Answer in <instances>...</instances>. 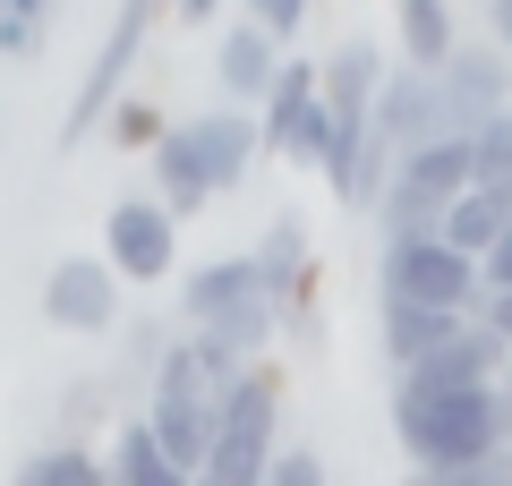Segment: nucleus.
<instances>
[{
    "instance_id": "6e6552de",
    "label": "nucleus",
    "mask_w": 512,
    "mask_h": 486,
    "mask_svg": "<svg viewBox=\"0 0 512 486\" xmlns=\"http://www.w3.org/2000/svg\"><path fill=\"white\" fill-rule=\"evenodd\" d=\"M274 452H282V393H274V376L256 367V376L222 401V427H214V452H205V478H214V486H265Z\"/></svg>"
},
{
    "instance_id": "f8f14e48",
    "label": "nucleus",
    "mask_w": 512,
    "mask_h": 486,
    "mask_svg": "<svg viewBox=\"0 0 512 486\" xmlns=\"http://www.w3.org/2000/svg\"><path fill=\"white\" fill-rule=\"evenodd\" d=\"M436 86H444V111H453V137H478L495 111H512V60L487 52V43H461L436 69Z\"/></svg>"
},
{
    "instance_id": "4be33fe9",
    "label": "nucleus",
    "mask_w": 512,
    "mask_h": 486,
    "mask_svg": "<svg viewBox=\"0 0 512 486\" xmlns=\"http://www.w3.org/2000/svg\"><path fill=\"white\" fill-rule=\"evenodd\" d=\"M103 128H111V145H146V154H154V145H163V128H171V120H163V111H154V103H128V94H120V103H111V120H103Z\"/></svg>"
},
{
    "instance_id": "9d476101",
    "label": "nucleus",
    "mask_w": 512,
    "mask_h": 486,
    "mask_svg": "<svg viewBox=\"0 0 512 486\" xmlns=\"http://www.w3.org/2000/svg\"><path fill=\"white\" fill-rule=\"evenodd\" d=\"M453 137V111H444V86L427 69H384V94H376V120H367V145H384V154L402 162L419 154V145H444Z\"/></svg>"
},
{
    "instance_id": "412c9836",
    "label": "nucleus",
    "mask_w": 512,
    "mask_h": 486,
    "mask_svg": "<svg viewBox=\"0 0 512 486\" xmlns=\"http://www.w3.org/2000/svg\"><path fill=\"white\" fill-rule=\"evenodd\" d=\"M470 162H478V188H504L512 180V111H495V120L470 137Z\"/></svg>"
},
{
    "instance_id": "0eeeda50",
    "label": "nucleus",
    "mask_w": 512,
    "mask_h": 486,
    "mask_svg": "<svg viewBox=\"0 0 512 486\" xmlns=\"http://www.w3.org/2000/svg\"><path fill=\"white\" fill-rule=\"evenodd\" d=\"M376 282H384V299H402V307H444V316H478V265L461 248H444L436 231L427 239H384V256H376Z\"/></svg>"
},
{
    "instance_id": "f257e3e1",
    "label": "nucleus",
    "mask_w": 512,
    "mask_h": 486,
    "mask_svg": "<svg viewBox=\"0 0 512 486\" xmlns=\"http://www.w3.org/2000/svg\"><path fill=\"white\" fill-rule=\"evenodd\" d=\"M248 162H256V111H239V103L188 111V120H171L163 145H154V188H163L171 214H205L222 188L248 180Z\"/></svg>"
},
{
    "instance_id": "423d86ee",
    "label": "nucleus",
    "mask_w": 512,
    "mask_h": 486,
    "mask_svg": "<svg viewBox=\"0 0 512 486\" xmlns=\"http://www.w3.org/2000/svg\"><path fill=\"white\" fill-rule=\"evenodd\" d=\"M154 18H163V0H120V9H111L103 43H94L86 77H77V94H69V120H60V154H77V145H86L94 128L111 120V103H120L128 69H137V60H146V43H154Z\"/></svg>"
},
{
    "instance_id": "f03ea898",
    "label": "nucleus",
    "mask_w": 512,
    "mask_h": 486,
    "mask_svg": "<svg viewBox=\"0 0 512 486\" xmlns=\"http://www.w3.org/2000/svg\"><path fill=\"white\" fill-rule=\"evenodd\" d=\"M384 43L350 35L342 52L325 60V103H316L308 137H299L291 162H308V171H325L333 197H350V180H359V154H367V120H376V94H384Z\"/></svg>"
},
{
    "instance_id": "20e7f679",
    "label": "nucleus",
    "mask_w": 512,
    "mask_h": 486,
    "mask_svg": "<svg viewBox=\"0 0 512 486\" xmlns=\"http://www.w3.org/2000/svg\"><path fill=\"white\" fill-rule=\"evenodd\" d=\"M180 333H205V342L239 350V359H265V342L282 333V316H274V299H265V282H256L248 256H205L180 282Z\"/></svg>"
},
{
    "instance_id": "9b49d317",
    "label": "nucleus",
    "mask_w": 512,
    "mask_h": 486,
    "mask_svg": "<svg viewBox=\"0 0 512 486\" xmlns=\"http://www.w3.org/2000/svg\"><path fill=\"white\" fill-rule=\"evenodd\" d=\"M43 324H60V333H111L120 324V273L103 256H60L43 273Z\"/></svg>"
},
{
    "instance_id": "f3484780",
    "label": "nucleus",
    "mask_w": 512,
    "mask_h": 486,
    "mask_svg": "<svg viewBox=\"0 0 512 486\" xmlns=\"http://www.w3.org/2000/svg\"><path fill=\"white\" fill-rule=\"evenodd\" d=\"M470 316H444V307H402V299H384V367L393 376H410V367H427L444 342H453Z\"/></svg>"
},
{
    "instance_id": "bb28decb",
    "label": "nucleus",
    "mask_w": 512,
    "mask_h": 486,
    "mask_svg": "<svg viewBox=\"0 0 512 486\" xmlns=\"http://www.w3.org/2000/svg\"><path fill=\"white\" fill-rule=\"evenodd\" d=\"M495 418H504V435H512V367L495 376Z\"/></svg>"
},
{
    "instance_id": "a211bd4d",
    "label": "nucleus",
    "mask_w": 512,
    "mask_h": 486,
    "mask_svg": "<svg viewBox=\"0 0 512 486\" xmlns=\"http://www.w3.org/2000/svg\"><path fill=\"white\" fill-rule=\"evenodd\" d=\"M393 52H402V69H427L436 77L444 60L461 52V26L444 0H393Z\"/></svg>"
},
{
    "instance_id": "2f4dec72",
    "label": "nucleus",
    "mask_w": 512,
    "mask_h": 486,
    "mask_svg": "<svg viewBox=\"0 0 512 486\" xmlns=\"http://www.w3.org/2000/svg\"><path fill=\"white\" fill-rule=\"evenodd\" d=\"M197 486H214V478H197Z\"/></svg>"
},
{
    "instance_id": "7ed1b4c3",
    "label": "nucleus",
    "mask_w": 512,
    "mask_h": 486,
    "mask_svg": "<svg viewBox=\"0 0 512 486\" xmlns=\"http://www.w3.org/2000/svg\"><path fill=\"white\" fill-rule=\"evenodd\" d=\"M393 435L419 461V478H453V469L512 452L504 418H495V384L478 393H427V384H393Z\"/></svg>"
},
{
    "instance_id": "473e14b6",
    "label": "nucleus",
    "mask_w": 512,
    "mask_h": 486,
    "mask_svg": "<svg viewBox=\"0 0 512 486\" xmlns=\"http://www.w3.org/2000/svg\"><path fill=\"white\" fill-rule=\"evenodd\" d=\"M504 52H512V35H504Z\"/></svg>"
},
{
    "instance_id": "c756f323",
    "label": "nucleus",
    "mask_w": 512,
    "mask_h": 486,
    "mask_svg": "<svg viewBox=\"0 0 512 486\" xmlns=\"http://www.w3.org/2000/svg\"><path fill=\"white\" fill-rule=\"evenodd\" d=\"M487 9H495V35H512V0H487Z\"/></svg>"
},
{
    "instance_id": "393cba45",
    "label": "nucleus",
    "mask_w": 512,
    "mask_h": 486,
    "mask_svg": "<svg viewBox=\"0 0 512 486\" xmlns=\"http://www.w3.org/2000/svg\"><path fill=\"white\" fill-rule=\"evenodd\" d=\"M410 486H512V452H487V461L453 469V478H410Z\"/></svg>"
},
{
    "instance_id": "b1692460",
    "label": "nucleus",
    "mask_w": 512,
    "mask_h": 486,
    "mask_svg": "<svg viewBox=\"0 0 512 486\" xmlns=\"http://www.w3.org/2000/svg\"><path fill=\"white\" fill-rule=\"evenodd\" d=\"M248 26L274 35V43H291L299 26H308V0H248Z\"/></svg>"
},
{
    "instance_id": "2eb2a0df",
    "label": "nucleus",
    "mask_w": 512,
    "mask_h": 486,
    "mask_svg": "<svg viewBox=\"0 0 512 486\" xmlns=\"http://www.w3.org/2000/svg\"><path fill=\"white\" fill-rule=\"evenodd\" d=\"M504 367H512V350H504V342L487 333V324L470 316V324L453 333V342H444V350H436L427 367H410L402 384H427V393H478V384H495Z\"/></svg>"
},
{
    "instance_id": "c85d7f7f",
    "label": "nucleus",
    "mask_w": 512,
    "mask_h": 486,
    "mask_svg": "<svg viewBox=\"0 0 512 486\" xmlns=\"http://www.w3.org/2000/svg\"><path fill=\"white\" fill-rule=\"evenodd\" d=\"M9 18H18V26H43V18H52V0H18Z\"/></svg>"
},
{
    "instance_id": "aec40b11",
    "label": "nucleus",
    "mask_w": 512,
    "mask_h": 486,
    "mask_svg": "<svg viewBox=\"0 0 512 486\" xmlns=\"http://www.w3.org/2000/svg\"><path fill=\"white\" fill-rule=\"evenodd\" d=\"M9 486H111V478H103V452L43 444V452H26V461H18V478H9Z\"/></svg>"
},
{
    "instance_id": "dca6fc26",
    "label": "nucleus",
    "mask_w": 512,
    "mask_h": 486,
    "mask_svg": "<svg viewBox=\"0 0 512 486\" xmlns=\"http://www.w3.org/2000/svg\"><path fill=\"white\" fill-rule=\"evenodd\" d=\"M282 60H291V52H282L274 35H256L248 18H239L231 35L214 43V77H222V94H231L239 111H265V94H274V77H282Z\"/></svg>"
},
{
    "instance_id": "a878e982",
    "label": "nucleus",
    "mask_w": 512,
    "mask_h": 486,
    "mask_svg": "<svg viewBox=\"0 0 512 486\" xmlns=\"http://www.w3.org/2000/svg\"><path fill=\"white\" fill-rule=\"evenodd\" d=\"M478 324H487L495 342L512 350V290H495V299H478Z\"/></svg>"
},
{
    "instance_id": "ddd939ff",
    "label": "nucleus",
    "mask_w": 512,
    "mask_h": 486,
    "mask_svg": "<svg viewBox=\"0 0 512 486\" xmlns=\"http://www.w3.org/2000/svg\"><path fill=\"white\" fill-rule=\"evenodd\" d=\"M248 265H256V282H265V299H274L282 324L308 316V222H299V214L265 222V239L248 248Z\"/></svg>"
},
{
    "instance_id": "39448f33",
    "label": "nucleus",
    "mask_w": 512,
    "mask_h": 486,
    "mask_svg": "<svg viewBox=\"0 0 512 486\" xmlns=\"http://www.w3.org/2000/svg\"><path fill=\"white\" fill-rule=\"evenodd\" d=\"M470 188H478L470 137L419 145V154L393 162V188L376 197V231H384V239H427V231H444V214H453Z\"/></svg>"
},
{
    "instance_id": "1a4fd4ad",
    "label": "nucleus",
    "mask_w": 512,
    "mask_h": 486,
    "mask_svg": "<svg viewBox=\"0 0 512 486\" xmlns=\"http://www.w3.org/2000/svg\"><path fill=\"white\" fill-rule=\"evenodd\" d=\"M103 265L120 282H171V265H180V214L163 197H120L103 214Z\"/></svg>"
},
{
    "instance_id": "4468645a",
    "label": "nucleus",
    "mask_w": 512,
    "mask_h": 486,
    "mask_svg": "<svg viewBox=\"0 0 512 486\" xmlns=\"http://www.w3.org/2000/svg\"><path fill=\"white\" fill-rule=\"evenodd\" d=\"M316 103H325V69H316V60H282L274 94H265V111H256V154H299Z\"/></svg>"
},
{
    "instance_id": "5701e85b",
    "label": "nucleus",
    "mask_w": 512,
    "mask_h": 486,
    "mask_svg": "<svg viewBox=\"0 0 512 486\" xmlns=\"http://www.w3.org/2000/svg\"><path fill=\"white\" fill-rule=\"evenodd\" d=\"M265 486H325V452L316 444H282L274 469H265Z\"/></svg>"
},
{
    "instance_id": "6ab92c4d",
    "label": "nucleus",
    "mask_w": 512,
    "mask_h": 486,
    "mask_svg": "<svg viewBox=\"0 0 512 486\" xmlns=\"http://www.w3.org/2000/svg\"><path fill=\"white\" fill-rule=\"evenodd\" d=\"M103 478H111V486H197L188 469H171V461H163V444H154V427H146V418H128V427L111 435Z\"/></svg>"
},
{
    "instance_id": "7c9ffc66",
    "label": "nucleus",
    "mask_w": 512,
    "mask_h": 486,
    "mask_svg": "<svg viewBox=\"0 0 512 486\" xmlns=\"http://www.w3.org/2000/svg\"><path fill=\"white\" fill-rule=\"evenodd\" d=\"M9 9H18V0H0V18H9Z\"/></svg>"
},
{
    "instance_id": "cd10ccee",
    "label": "nucleus",
    "mask_w": 512,
    "mask_h": 486,
    "mask_svg": "<svg viewBox=\"0 0 512 486\" xmlns=\"http://www.w3.org/2000/svg\"><path fill=\"white\" fill-rule=\"evenodd\" d=\"M171 9H180L188 26H205V18H214V9H222V0H171Z\"/></svg>"
}]
</instances>
